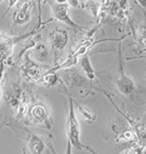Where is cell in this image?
I'll return each instance as SVG.
<instances>
[{
	"instance_id": "6da1fadb",
	"label": "cell",
	"mask_w": 146,
	"mask_h": 154,
	"mask_svg": "<svg viewBox=\"0 0 146 154\" xmlns=\"http://www.w3.org/2000/svg\"><path fill=\"white\" fill-rule=\"evenodd\" d=\"M64 87V86H63ZM64 90L69 100V105H68V112H67V140L70 141L73 147H75L78 150H88L91 154H95L96 151L88 145H85L80 140V127L78 120L76 118L75 107H74V100L72 99L71 95L68 93L66 88L64 87Z\"/></svg>"
},
{
	"instance_id": "7a4b0ae2",
	"label": "cell",
	"mask_w": 146,
	"mask_h": 154,
	"mask_svg": "<svg viewBox=\"0 0 146 154\" xmlns=\"http://www.w3.org/2000/svg\"><path fill=\"white\" fill-rule=\"evenodd\" d=\"M44 26L40 25V23H36L34 26V29L31 32H28L26 34L20 35V36H9L0 32V63H7V60L10 59L12 56V52L16 44L21 42L22 40L26 39V37L34 35V33L38 29H42Z\"/></svg>"
},
{
	"instance_id": "3957f363",
	"label": "cell",
	"mask_w": 146,
	"mask_h": 154,
	"mask_svg": "<svg viewBox=\"0 0 146 154\" xmlns=\"http://www.w3.org/2000/svg\"><path fill=\"white\" fill-rule=\"evenodd\" d=\"M23 66H22V73L23 76L28 81L31 82H37L38 80L42 79V76L44 75V70L50 69V66H44L40 63L32 60L30 59V52H26L23 56Z\"/></svg>"
},
{
	"instance_id": "277c9868",
	"label": "cell",
	"mask_w": 146,
	"mask_h": 154,
	"mask_svg": "<svg viewBox=\"0 0 146 154\" xmlns=\"http://www.w3.org/2000/svg\"><path fill=\"white\" fill-rule=\"evenodd\" d=\"M49 4L51 5L52 12H53V20L54 21H58L60 23H63L67 25L68 26L72 27L73 29L84 31L83 26L79 25L73 21L69 16V5H68L67 1H49Z\"/></svg>"
},
{
	"instance_id": "5b68a950",
	"label": "cell",
	"mask_w": 146,
	"mask_h": 154,
	"mask_svg": "<svg viewBox=\"0 0 146 154\" xmlns=\"http://www.w3.org/2000/svg\"><path fill=\"white\" fill-rule=\"evenodd\" d=\"M27 115L34 124L48 130L51 129L53 121L48 107L43 103H36L28 107Z\"/></svg>"
},
{
	"instance_id": "8992f818",
	"label": "cell",
	"mask_w": 146,
	"mask_h": 154,
	"mask_svg": "<svg viewBox=\"0 0 146 154\" xmlns=\"http://www.w3.org/2000/svg\"><path fill=\"white\" fill-rule=\"evenodd\" d=\"M118 79H117V89L119 90L121 94L125 96L132 95L135 91V83L131 77L128 76L125 72L124 68V62L123 57H122V47H121V41L119 42V62H118Z\"/></svg>"
},
{
	"instance_id": "52a82bcc",
	"label": "cell",
	"mask_w": 146,
	"mask_h": 154,
	"mask_svg": "<svg viewBox=\"0 0 146 154\" xmlns=\"http://www.w3.org/2000/svg\"><path fill=\"white\" fill-rule=\"evenodd\" d=\"M34 5L32 1H17L16 9L13 13V23L15 25L22 26L28 23L31 18V10Z\"/></svg>"
},
{
	"instance_id": "ba28073f",
	"label": "cell",
	"mask_w": 146,
	"mask_h": 154,
	"mask_svg": "<svg viewBox=\"0 0 146 154\" xmlns=\"http://www.w3.org/2000/svg\"><path fill=\"white\" fill-rule=\"evenodd\" d=\"M69 41V35L66 29L56 27L54 30H52L49 33V42L51 44L53 50L56 52V54L59 51L63 50Z\"/></svg>"
},
{
	"instance_id": "9c48e42d",
	"label": "cell",
	"mask_w": 146,
	"mask_h": 154,
	"mask_svg": "<svg viewBox=\"0 0 146 154\" xmlns=\"http://www.w3.org/2000/svg\"><path fill=\"white\" fill-rule=\"evenodd\" d=\"M5 100L8 105L17 110L23 102V89L18 83H11L5 92Z\"/></svg>"
},
{
	"instance_id": "30bf717a",
	"label": "cell",
	"mask_w": 146,
	"mask_h": 154,
	"mask_svg": "<svg viewBox=\"0 0 146 154\" xmlns=\"http://www.w3.org/2000/svg\"><path fill=\"white\" fill-rule=\"evenodd\" d=\"M62 78L70 87H86L87 79L81 75L74 66L62 70Z\"/></svg>"
},
{
	"instance_id": "8fae6325",
	"label": "cell",
	"mask_w": 146,
	"mask_h": 154,
	"mask_svg": "<svg viewBox=\"0 0 146 154\" xmlns=\"http://www.w3.org/2000/svg\"><path fill=\"white\" fill-rule=\"evenodd\" d=\"M28 147L32 154H42L46 144L40 137L34 134H30V136L28 137Z\"/></svg>"
},
{
	"instance_id": "7c38bea8",
	"label": "cell",
	"mask_w": 146,
	"mask_h": 154,
	"mask_svg": "<svg viewBox=\"0 0 146 154\" xmlns=\"http://www.w3.org/2000/svg\"><path fill=\"white\" fill-rule=\"evenodd\" d=\"M78 63L80 64L81 68L83 69V71L85 72V74H86L87 78L89 80H94L96 78V71H95V68L93 67V64L91 63L90 55L86 54V55L82 56L78 60Z\"/></svg>"
},
{
	"instance_id": "4fadbf2b",
	"label": "cell",
	"mask_w": 146,
	"mask_h": 154,
	"mask_svg": "<svg viewBox=\"0 0 146 154\" xmlns=\"http://www.w3.org/2000/svg\"><path fill=\"white\" fill-rule=\"evenodd\" d=\"M33 52L35 55V58L37 59L38 62H45L49 57V49L45 44L37 43L36 46L33 48Z\"/></svg>"
},
{
	"instance_id": "5bb4252c",
	"label": "cell",
	"mask_w": 146,
	"mask_h": 154,
	"mask_svg": "<svg viewBox=\"0 0 146 154\" xmlns=\"http://www.w3.org/2000/svg\"><path fill=\"white\" fill-rule=\"evenodd\" d=\"M74 103L76 104V106H77V108H78L79 112L81 113V115L83 116V118L86 120L89 124H93L96 120V116L90 110V109H88L86 107L82 106V105H80L78 103H76L75 100H74Z\"/></svg>"
},
{
	"instance_id": "9a60e30c",
	"label": "cell",
	"mask_w": 146,
	"mask_h": 154,
	"mask_svg": "<svg viewBox=\"0 0 146 154\" xmlns=\"http://www.w3.org/2000/svg\"><path fill=\"white\" fill-rule=\"evenodd\" d=\"M59 80V75L56 72H45L44 75L42 76V81L43 83L47 84L48 86H54L56 84Z\"/></svg>"
},
{
	"instance_id": "2e32d148",
	"label": "cell",
	"mask_w": 146,
	"mask_h": 154,
	"mask_svg": "<svg viewBox=\"0 0 146 154\" xmlns=\"http://www.w3.org/2000/svg\"><path fill=\"white\" fill-rule=\"evenodd\" d=\"M144 150V144L141 143H135V146H132L131 148L127 151V154H142Z\"/></svg>"
},
{
	"instance_id": "e0dca14e",
	"label": "cell",
	"mask_w": 146,
	"mask_h": 154,
	"mask_svg": "<svg viewBox=\"0 0 146 154\" xmlns=\"http://www.w3.org/2000/svg\"><path fill=\"white\" fill-rule=\"evenodd\" d=\"M5 63H0V102L2 98V79L4 75V70H5Z\"/></svg>"
},
{
	"instance_id": "ac0fdd59",
	"label": "cell",
	"mask_w": 146,
	"mask_h": 154,
	"mask_svg": "<svg viewBox=\"0 0 146 154\" xmlns=\"http://www.w3.org/2000/svg\"><path fill=\"white\" fill-rule=\"evenodd\" d=\"M65 154H72V145L70 141L67 140V147H66V152Z\"/></svg>"
},
{
	"instance_id": "d6986e66",
	"label": "cell",
	"mask_w": 146,
	"mask_h": 154,
	"mask_svg": "<svg viewBox=\"0 0 146 154\" xmlns=\"http://www.w3.org/2000/svg\"><path fill=\"white\" fill-rule=\"evenodd\" d=\"M95 154H97V153H96H96H95Z\"/></svg>"
}]
</instances>
